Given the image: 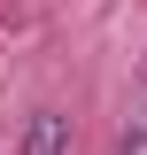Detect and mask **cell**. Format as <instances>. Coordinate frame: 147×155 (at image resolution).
<instances>
[{
  "label": "cell",
  "instance_id": "6da1fadb",
  "mask_svg": "<svg viewBox=\"0 0 147 155\" xmlns=\"http://www.w3.org/2000/svg\"><path fill=\"white\" fill-rule=\"evenodd\" d=\"M23 155H70V116L39 109L31 124H23Z\"/></svg>",
  "mask_w": 147,
  "mask_h": 155
},
{
  "label": "cell",
  "instance_id": "7a4b0ae2",
  "mask_svg": "<svg viewBox=\"0 0 147 155\" xmlns=\"http://www.w3.org/2000/svg\"><path fill=\"white\" fill-rule=\"evenodd\" d=\"M116 155H147V124H132V132L116 140Z\"/></svg>",
  "mask_w": 147,
  "mask_h": 155
}]
</instances>
